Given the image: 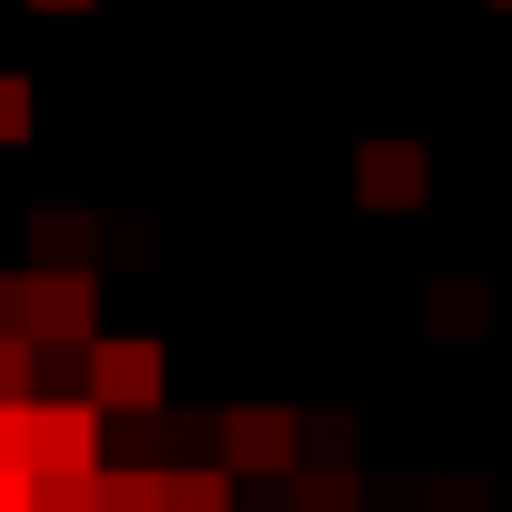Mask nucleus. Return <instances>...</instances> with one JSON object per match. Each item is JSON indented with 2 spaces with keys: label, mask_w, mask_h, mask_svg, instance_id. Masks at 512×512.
I'll return each mask as SVG.
<instances>
[{
  "label": "nucleus",
  "mask_w": 512,
  "mask_h": 512,
  "mask_svg": "<svg viewBox=\"0 0 512 512\" xmlns=\"http://www.w3.org/2000/svg\"><path fill=\"white\" fill-rule=\"evenodd\" d=\"M91 512H161V472H91Z\"/></svg>",
  "instance_id": "obj_10"
},
{
  "label": "nucleus",
  "mask_w": 512,
  "mask_h": 512,
  "mask_svg": "<svg viewBox=\"0 0 512 512\" xmlns=\"http://www.w3.org/2000/svg\"><path fill=\"white\" fill-rule=\"evenodd\" d=\"M11 141H31V81L0 71V151H11Z\"/></svg>",
  "instance_id": "obj_11"
},
{
  "label": "nucleus",
  "mask_w": 512,
  "mask_h": 512,
  "mask_svg": "<svg viewBox=\"0 0 512 512\" xmlns=\"http://www.w3.org/2000/svg\"><path fill=\"white\" fill-rule=\"evenodd\" d=\"M482 322H492V292H482V282H432V292H422V332H442V342H472Z\"/></svg>",
  "instance_id": "obj_6"
},
{
  "label": "nucleus",
  "mask_w": 512,
  "mask_h": 512,
  "mask_svg": "<svg viewBox=\"0 0 512 512\" xmlns=\"http://www.w3.org/2000/svg\"><path fill=\"white\" fill-rule=\"evenodd\" d=\"M0 332H21V282H0Z\"/></svg>",
  "instance_id": "obj_15"
},
{
  "label": "nucleus",
  "mask_w": 512,
  "mask_h": 512,
  "mask_svg": "<svg viewBox=\"0 0 512 512\" xmlns=\"http://www.w3.org/2000/svg\"><path fill=\"white\" fill-rule=\"evenodd\" d=\"M0 402H31V342L0 332Z\"/></svg>",
  "instance_id": "obj_13"
},
{
  "label": "nucleus",
  "mask_w": 512,
  "mask_h": 512,
  "mask_svg": "<svg viewBox=\"0 0 512 512\" xmlns=\"http://www.w3.org/2000/svg\"><path fill=\"white\" fill-rule=\"evenodd\" d=\"M352 191H362L372 211H422L432 151H422V141H362V151H352Z\"/></svg>",
  "instance_id": "obj_2"
},
{
  "label": "nucleus",
  "mask_w": 512,
  "mask_h": 512,
  "mask_svg": "<svg viewBox=\"0 0 512 512\" xmlns=\"http://www.w3.org/2000/svg\"><path fill=\"white\" fill-rule=\"evenodd\" d=\"M282 482H292V502H282V512H362V472H352V462H322V472H302V462H292Z\"/></svg>",
  "instance_id": "obj_7"
},
{
  "label": "nucleus",
  "mask_w": 512,
  "mask_h": 512,
  "mask_svg": "<svg viewBox=\"0 0 512 512\" xmlns=\"http://www.w3.org/2000/svg\"><path fill=\"white\" fill-rule=\"evenodd\" d=\"M31 262L41 272H91V221L81 211H41L31 221Z\"/></svg>",
  "instance_id": "obj_8"
},
{
  "label": "nucleus",
  "mask_w": 512,
  "mask_h": 512,
  "mask_svg": "<svg viewBox=\"0 0 512 512\" xmlns=\"http://www.w3.org/2000/svg\"><path fill=\"white\" fill-rule=\"evenodd\" d=\"M31 11H91V0H31Z\"/></svg>",
  "instance_id": "obj_16"
},
{
  "label": "nucleus",
  "mask_w": 512,
  "mask_h": 512,
  "mask_svg": "<svg viewBox=\"0 0 512 512\" xmlns=\"http://www.w3.org/2000/svg\"><path fill=\"white\" fill-rule=\"evenodd\" d=\"M91 402L101 412H161V342H101L91 332Z\"/></svg>",
  "instance_id": "obj_4"
},
{
  "label": "nucleus",
  "mask_w": 512,
  "mask_h": 512,
  "mask_svg": "<svg viewBox=\"0 0 512 512\" xmlns=\"http://www.w3.org/2000/svg\"><path fill=\"white\" fill-rule=\"evenodd\" d=\"M91 272H31L21 282V342H91Z\"/></svg>",
  "instance_id": "obj_3"
},
{
  "label": "nucleus",
  "mask_w": 512,
  "mask_h": 512,
  "mask_svg": "<svg viewBox=\"0 0 512 512\" xmlns=\"http://www.w3.org/2000/svg\"><path fill=\"white\" fill-rule=\"evenodd\" d=\"M492 11H512V0H492Z\"/></svg>",
  "instance_id": "obj_17"
},
{
  "label": "nucleus",
  "mask_w": 512,
  "mask_h": 512,
  "mask_svg": "<svg viewBox=\"0 0 512 512\" xmlns=\"http://www.w3.org/2000/svg\"><path fill=\"white\" fill-rule=\"evenodd\" d=\"M302 462V412L292 402H231L221 412V472L231 482H282Z\"/></svg>",
  "instance_id": "obj_1"
},
{
  "label": "nucleus",
  "mask_w": 512,
  "mask_h": 512,
  "mask_svg": "<svg viewBox=\"0 0 512 512\" xmlns=\"http://www.w3.org/2000/svg\"><path fill=\"white\" fill-rule=\"evenodd\" d=\"M161 512H231V472H161Z\"/></svg>",
  "instance_id": "obj_9"
},
{
  "label": "nucleus",
  "mask_w": 512,
  "mask_h": 512,
  "mask_svg": "<svg viewBox=\"0 0 512 512\" xmlns=\"http://www.w3.org/2000/svg\"><path fill=\"white\" fill-rule=\"evenodd\" d=\"M31 472H101V402H31Z\"/></svg>",
  "instance_id": "obj_5"
},
{
  "label": "nucleus",
  "mask_w": 512,
  "mask_h": 512,
  "mask_svg": "<svg viewBox=\"0 0 512 512\" xmlns=\"http://www.w3.org/2000/svg\"><path fill=\"white\" fill-rule=\"evenodd\" d=\"M0 512H31V472H0Z\"/></svg>",
  "instance_id": "obj_14"
},
{
  "label": "nucleus",
  "mask_w": 512,
  "mask_h": 512,
  "mask_svg": "<svg viewBox=\"0 0 512 512\" xmlns=\"http://www.w3.org/2000/svg\"><path fill=\"white\" fill-rule=\"evenodd\" d=\"M0 472H31V402H0Z\"/></svg>",
  "instance_id": "obj_12"
}]
</instances>
